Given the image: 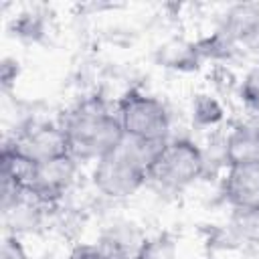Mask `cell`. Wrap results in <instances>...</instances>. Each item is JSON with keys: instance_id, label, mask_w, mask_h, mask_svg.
Here are the masks:
<instances>
[{"instance_id": "obj_15", "label": "cell", "mask_w": 259, "mask_h": 259, "mask_svg": "<svg viewBox=\"0 0 259 259\" xmlns=\"http://www.w3.org/2000/svg\"><path fill=\"white\" fill-rule=\"evenodd\" d=\"M18 73H20V63L16 59H12V57H4L2 65H0V81H2L4 91H8L16 83Z\"/></svg>"}, {"instance_id": "obj_14", "label": "cell", "mask_w": 259, "mask_h": 259, "mask_svg": "<svg viewBox=\"0 0 259 259\" xmlns=\"http://www.w3.org/2000/svg\"><path fill=\"white\" fill-rule=\"evenodd\" d=\"M14 24H16V34L22 36V38L36 40L40 34H45V18H42V14L22 12Z\"/></svg>"}, {"instance_id": "obj_17", "label": "cell", "mask_w": 259, "mask_h": 259, "mask_svg": "<svg viewBox=\"0 0 259 259\" xmlns=\"http://www.w3.org/2000/svg\"><path fill=\"white\" fill-rule=\"evenodd\" d=\"M67 259H109V257L93 243V245H79V247H75L69 253Z\"/></svg>"}, {"instance_id": "obj_3", "label": "cell", "mask_w": 259, "mask_h": 259, "mask_svg": "<svg viewBox=\"0 0 259 259\" xmlns=\"http://www.w3.org/2000/svg\"><path fill=\"white\" fill-rule=\"evenodd\" d=\"M208 170L204 150L190 138H170L150 168L148 182L178 192L198 182Z\"/></svg>"}, {"instance_id": "obj_2", "label": "cell", "mask_w": 259, "mask_h": 259, "mask_svg": "<svg viewBox=\"0 0 259 259\" xmlns=\"http://www.w3.org/2000/svg\"><path fill=\"white\" fill-rule=\"evenodd\" d=\"M164 144L123 138L113 152L93 162L91 182L95 190L111 200L134 196L148 182L150 168Z\"/></svg>"}, {"instance_id": "obj_6", "label": "cell", "mask_w": 259, "mask_h": 259, "mask_svg": "<svg viewBox=\"0 0 259 259\" xmlns=\"http://www.w3.org/2000/svg\"><path fill=\"white\" fill-rule=\"evenodd\" d=\"M8 144L32 164L71 154L61 121H28Z\"/></svg>"}, {"instance_id": "obj_9", "label": "cell", "mask_w": 259, "mask_h": 259, "mask_svg": "<svg viewBox=\"0 0 259 259\" xmlns=\"http://www.w3.org/2000/svg\"><path fill=\"white\" fill-rule=\"evenodd\" d=\"M221 158L227 166L259 164V119L249 117L235 123L221 146Z\"/></svg>"}, {"instance_id": "obj_10", "label": "cell", "mask_w": 259, "mask_h": 259, "mask_svg": "<svg viewBox=\"0 0 259 259\" xmlns=\"http://www.w3.org/2000/svg\"><path fill=\"white\" fill-rule=\"evenodd\" d=\"M144 239L132 225H111L95 245L109 259H136Z\"/></svg>"}, {"instance_id": "obj_8", "label": "cell", "mask_w": 259, "mask_h": 259, "mask_svg": "<svg viewBox=\"0 0 259 259\" xmlns=\"http://www.w3.org/2000/svg\"><path fill=\"white\" fill-rule=\"evenodd\" d=\"M221 192L237 212H259V164L227 166L221 182Z\"/></svg>"}, {"instance_id": "obj_16", "label": "cell", "mask_w": 259, "mask_h": 259, "mask_svg": "<svg viewBox=\"0 0 259 259\" xmlns=\"http://www.w3.org/2000/svg\"><path fill=\"white\" fill-rule=\"evenodd\" d=\"M0 259H30L18 239V235H8L2 243V257Z\"/></svg>"}, {"instance_id": "obj_12", "label": "cell", "mask_w": 259, "mask_h": 259, "mask_svg": "<svg viewBox=\"0 0 259 259\" xmlns=\"http://www.w3.org/2000/svg\"><path fill=\"white\" fill-rule=\"evenodd\" d=\"M136 259H178V245L170 235L146 237Z\"/></svg>"}, {"instance_id": "obj_11", "label": "cell", "mask_w": 259, "mask_h": 259, "mask_svg": "<svg viewBox=\"0 0 259 259\" xmlns=\"http://www.w3.org/2000/svg\"><path fill=\"white\" fill-rule=\"evenodd\" d=\"M190 117H192V123L196 127L208 130V127L221 125V121L225 119V109H223L221 101L214 95H210V93H198L192 99Z\"/></svg>"}, {"instance_id": "obj_13", "label": "cell", "mask_w": 259, "mask_h": 259, "mask_svg": "<svg viewBox=\"0 0 259 259\" xmlns=\"http://www.w3.org/2000/svg\"><path fill=\"white\" fill-rule=\"evenodd\" d=\"M239 99L249 115L259 119V63L243 75L239 83Z\"/></svg>"}, {"instance_id": "obj_7", "label": "cell", "mask_w": 259, "mask_h": 259, "mask_svg": "<svg viewBox=\"0 0 259 259\" xmlns=\"http://www.w3.org/2000/svg\"><path fill=\"white\" fill-rule=\"evenodd\" d=\"M214 34L231 53L241 51L247 55H259V2L229 6L221 16Z\"/></svg>"}, {"instance_id": "obj_1", "label": "cell", "mask_w": 259, "mask_h": 259, "mask_svg": "<svg viewBox=\"0 0 259 259\" xmlns=\"http://www.w3.org/2000/svg\"><path fill=\"white\" fill-rule=\"evenodd\" d=\"M61 125L67 134L69 152L79 162H97L123 142V130L115 107L103 99L89 97L65 113Z\"/></svg>"}, {"instance_id": "obj_4", "label": "cell", "mask_w": 259, "mask_h": 259, "mask_svg": "<svg viewBox=\"0 0 259 259\" xmlns=\"http://www.w3.org/2000/svg\"><path fill=\"white\" fill-rule=\"evenodd\" d=\"M115 113L119 117L123 136L130 140L164 144L172 138V117L166 103L148 91H125L115 103Z\"/></svg>"}, {"instance_id": "obj_5", "label": "cell", "mask_w": 259, "mask_h": 259, "mask_svg": "<svg viewBox=\"0 0 259 259\" xmlns=\"http://www.w3.org/2000/svg\"><path fill=\"white\" fill-rule=\"evenodd\" d=\"M79 164L81 162L71 154L32 164L24 182L26 194L40 204H53L61 200L75 184Z\"/></svg>"}]
</instances>
